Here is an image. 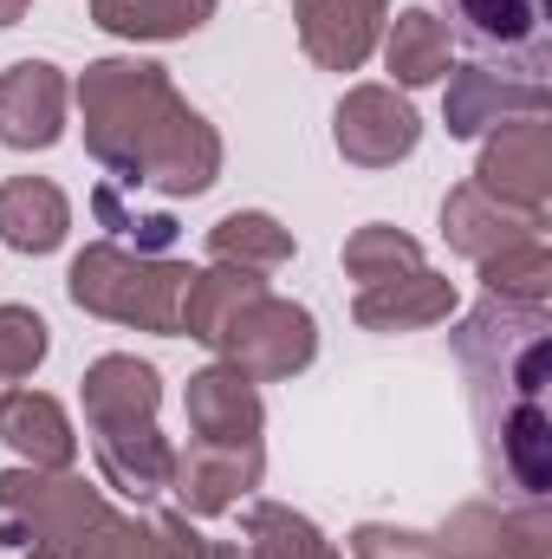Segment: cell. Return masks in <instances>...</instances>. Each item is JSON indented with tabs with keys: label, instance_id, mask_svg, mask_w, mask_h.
<instances>
[{
	"label": "cell",
	"instance_id": "1",
	"mask_svg": "<svg viewBox=\"0 0 552 559\" xmlns=\"http://www.w3.org/2000/svg\"><path fill=\"white\" fill-rule=\"evenodd\" d=\"M448 352L468 378V411L481 436V468L501 501H547L552 495V312L481 299L455 319Z\"/></svg>",
	"mask_w": 552,
	"mask_h": 559
},
{
	"label": "cell",
	"instance_id": "2",
	"mask_svg": "<svg viewBox=\"0 0 552 559\" xmlns=\"http://www.w3.org/2000/svg\"><path fill=\"white\" fill-rule=\"evenodd\" d=\"M85 150L98 156L111 189H156L169 202H195L221 176V131L176 92L156 59H92L72 85Z\"/></svg>",
	"mask_w": 552,
	"mask_h": 559
},
{
	"label": "cell",
	"instance_id": "3",
	"mask_svg": "<svg viewBox=\"0 0 552 559\" xmlns=\"http://www.w3.org/2000/svg\"><path fill=\"white\" fill-rule=\"evenodd\" d=\"M189 280H195L189 261L137 254V248H124V241H92V248L72 261L65 293H72V306L92 312V319L176 338V332H182V293H189Z\"/></svg>",
	"mask_w": 552,
	"mask_h": 559
},
{
	"label": "cell",
	"instance_id": "4",
	"mask_svg": "<svg viewBox=\"0 0 552 559\" xmlns=\"http://www.w3.org/2000/svg\"><path fill=\"white\" fill-rule=\"evenodd\" d=\"M105 488L72 468H0V547L20 559H72L105 521Z\"/></svg>",
	"mask_w": 552,
	"mask_h": 559
},
{
	"label": "cell",
	"instance_id": "5",
	"mask_svg": "<svg viewBox=\"0 0 552 559\" xmlns=\"http://www.w3.org/2000/svg\"><path fill=\"white\" fill-rule=\"evenodd\" d=\"M448 7V33L481 59L501 66L514 79L547 85L552 66V0H442Z\"/></svg>",
	"mask_w": 552,
	"mask_h": 559
},
{
	"label": "cell",
	"instance_id": "6",
	"mask_svg": "<svg viewBox=\"0 0 552 559\" xmlns=\"http://www.w3.org/2000/svg\"><path fill=\"white\" fill-rule=\"evenodd\" d=\"M215 358H221V365H235V371H241V378H254V384L299 378V371L319 358V319H312L305 306L279 299V293H254V299L228 319V332H221Z\"/></svg>",
	"mask_w": 552,
	"mask_h": 559
},
{
	"label": "cell",
	"instance_id": "7",
	"mask_svg": "<svg viewBox=\"0 0 552 559\" xmlns=\"http://www.w3.org/2000/svg\"><path fill=\"white\" fill-rule=\"evenodd\" d=\"M435 540V559H552L547 501H461Z\"/></svg>",
	"mask_w": 552,
	"mask_h": 559
},
{
	"label": "cell",
	"instance_id": "8",
	"mask_svg": "<svg viewBox=\"0 0 552 559\" xmlns=\"http://www.w3.org/2000/svg\"><path fill=\"white\" fill-rule=\"evenodd\" d=\"M332 143L358 169H391V163L416 156L422 118H416V105L397 85H351L338 98V111H332Z\"/></svg>",
	"mask_w": 552,
	"mask_h": 559
},
{
	"label": "cell",
	"instance_id": "9",
	"mask_svg": "<svg viewBox=\"0 0 552 559\" xmlns=\"http://www.w3.org/2000/svg\"><path fill=\"white\" fill-rule=\"evenodd\" d=\"M267 475V449L261 442H202L189 436V449H176L169 462V495L182 501L189 521H208V514H228L241 508Z\"/></svg>",
	"mask_w": 552,
	"mask_h": 559
},
{
	"label": "cell",
	"instance_id": "10",
	"mask_svg": "<svg viewBox=\"0 0 552 559\" xmlns=\"http://www.w3.org/2000/svg\"><path fill=\"white\" fill-rule=\"evenodd\" d=\"M475 189L507 202V209L547 215V195H552V124L547 118H514V124L488 131L481 163H475Z\"/></svg>",
	"mask_w": 552,
	"mask_h": 559
},
{
	"label": "cell",
	"instance_id": "11",
	"mask_svg": "<svg viewBox=\"0 0 552 559\" xmlns=\"http://www.w3.org/2000/svg\"><path fill=\"white\" fill-rule=\"evenodd\" d=\"M85 436H92V455H98V481L118 488L124 501L143 508V501H156V495L169 488L176 449H169V436L156 429V417H92Z\"/></svg>",
	"mask_w": 552,
	"mask_h": 559
},
{
	"label": "cell",
	"instance_id": "12",
	"mask_svg": "<svg viewBox=\"0 0 552 559\" xmlns=\"http://www.w3.org/2000/svg\"><path fill=\"white\" fill-rule=\"evenodd\" d=\"M514 118H547V85L494 72V66H455L442 92V124L448 138H488Z\"/></svg>",
	"mask_w": 552,
	"mask_h": 559
},
{
	"label": "cell",
	"instance_id": "13",
	"mask_svg": "<svg viewBox=\"0 0 552 559\" xmlns=\"http://www.w3.org/2000/svg\"><path fill=\"white\" fill-rule=\"evenodd\" d=\"M391 0H292L299 46L319 72H358L384 39Z\"/></svg>",
	"mask_w": 552,
	"mask_h": 559
},
{
	"label": "cell",
	"instance_id": "14",
	"mask_svg": "<svg viewBox=\"0 0 552 559\" xmlns=\"http://www.w3.org/2000/svg\"><path fill=\"white\" fill-rule=\"evenodd\" d=\"M72 85L52 59H13L0 72V143L7 150H52L65 138Z\"/></svg>",
	"mask_w": 552,
	"mask_h": 559
},
{
	"label": "cell",
	"instance_id": "15",
	"mask_svg": "<svg viewBox=\"0 0 552 559\" xmlns=\"http://www.w3.org/2000/svg\"><path fill=\"white\" fill-rule=\"evenodd\" d=\"M547 235V215H527V209H507V202H494V195H481L475 182H455L448 195H442V241L461 254V261H488V254H501V248H514V241H540Z\"/></svg>",
	"mask_w": 552,
	"mask_h": 559
},
{
	"label": "cell",
	"instance_id": "16",
	"mask_svg": "<svg viewBox=\"0 0 552 559\" xmlns=\"http://www.w3.org/2000/svg\"><path fill=\"white\" fill-rule=\"evenodd\" d=\"M182 417H189V436L202 442H261V423H267V404L254 391V378H241L235 365H202L182 391Z\"/></svg>",
	"mask_w": 552,
	"mask_h": 559
},
{
	"label": "cell",
	"instance_id": "17",
	"mask_svg": "<svg viewBox=\"0 0 552 559\" xmlns=\"http://www.w3.org/2000/svg\"><path fill=\"white\" fill-rule=\"evenodd\" d=\"M448 312H455V280L429 274V267L358 286V299H351V319L364 332H422V325H442Z\"/></svg>",
	"mask_w": 552,
	"mask_h": 559
},
{
	"label": "cell",
	"instance_id": "18",
	"mask_svg": "<svg viewBox=\"0 0 552 559\" xmlns=\"http://www.w3.org/2000/svg\"><path fill=\"white\" fill-rule=\"evenodd\" d=\"M72 235V202L46 176H7L0 182V241L13 254H59Z\"/></svg>",
	"mask_w": 552,
	"mask_h": 559
},
{
	"label": "cell",
	"instance_id": "19",
	"mask_svg": "<svg viewBox=\"0 0 552 559\" xmlns=\"http://www.w3.org/2000/svg\"><path fill=\"white\" fill-rule=\"evenodd\" d=\"M0 442L26 468H72L79 462V429L65 417V404L46 391H26V384L0 404Z\"/></svg>",
	"mask_w": 552,
	"mask_h": 559
},
{
	"label": "cell",
	"instance_id": "20",
	"mask_svg": "<svg viewBox=\"0 0 552 559\" xmlns=\"http://www.w3.org/2000/svg\"><path fill=\"white\" fill-rule=\"evenodd\" d=\"M299 254V241H292V228L274 222L267 209H235V215H221L215 228H208V261L215 267H241V274H279L286 261Z\"/></svg>",
	"mask_w": 552,
	"mask_h": 559
},
{
	"label": "cell",
	"instance_id": "21",
	"mask_svg": "<svg viewBox=\"0 0 552 559\" xmlns=\"http://www.w3.org/2000/svg\"><path fill=\"white\" fill-rule=\"evenodd\" d=\"M384 66L397 79V92H422L448 79V26L429 7H404L397 20H384Z\"/></svg>",
	"mask_w": 552,
	"mask_h": 559
},
{
	"label": "cell",
	"instance_id": "22",
	"mask_svg": "<svg viewBox=\"0 0 552 559\" xmlns=\"http://www.w3.org/2000/svg\"><path fill=\"white\" fill-rule=\"evenodd\" d=\"M254 293H267L261 274H241V267H215V261H208L202 274L189 280V293H182V332L215 352L221 332H228V319H235Z\"/></svg>",
	"mask_w": 552,
	"mask_h": 559
},
{
	"label": "cell",
	"instance_id": "23",
	"mask_svg": "<svg viewBox=\"0 0 552 559\" xmlns=\"http://www.w3.org/2000/svg\"><path fill=\"white\" fill-rule=\"evenodd\" d=\"M215 20V0H92V26L118 39H189Z\"/></svg>",
	"mask_w": 552,
	"mask_h": 559
},
{
	"label": "cell",
	"instance_id": "24",
	"mask_svg": "<svg viewBox=\"0 0 552 559\" xmlns=\"http://www.w3.org/2000/svg\"><path fill=\"white\" fill-rule=\"evenodd\" d=\"M241 547H248V559H338V547L319 534V521H305L299 508H279V501H254L241 514Z\"/></svg>",
	"mask_w": 552,
	"mask_h": 559
},
{
	"label": "cell",
	"instance_id": "25",
	"mask_svg": "<svg viewBox=\"0 0 552 559\" xmlns=\"http://www.w3.org/2000/svg\"><path fill=\"white\" fill-rule=\"evenodd\" d=\"M481 286H488V299H507V306H552V248H547V235L488 254V261H481Z\"/></svg>",
	"mask_w": 552,
	"mask_h": 559
},
{
	"label": "cell",
	"instance_id": "26",
	"mask_svg": "<svg viewBox=\"0 0 552 559\" xmlns=\"http://www.w3.org/2000/svg\"><path fill=\"white\" fill-rule=\"evenodd\" d=\"M416 267H422V241L404 235V228H391V222H364V228H351V241H345V274L358 280V286L416 274Z\"/></svg>",
	"mask_w": 552,
	"mask_h": 559
},
{
	"label": "cell",
	"instance_id": "27",
	"mask_svg": "<svg viewBox=\"0 0 552 559\" xmlns=\"http://www.w3.org/2000/svg\"><path fill=\"white\" fill-rule=\"evenodd\" d=\"M52 352V325L33 306H0V404L46 365Z\"/></svg>",
	"mask_w": 552,
	"mask_h": 559
},
{
	"label": "cell",
	"instance_id": "28",
	"mask_svg": "<svg viewBox=\"0 0 552 559\" xmlns=\"http://www.w3.org/2000/svg\"><path fill=\"white\" fill-rule=\"evenodd\" d=\"M72 559H156V540H149V521H124V514H105L85 547Z\"/></svg>",
	"mask_w": 552,
	"mask_h": 559
},
{
	"label": "cell",
	"instance_id": "29",
	"mask_svg": "<svg viewBox=\"0 0 552 559\" xmlns=\"http://www.w3.org/2000/svg\"><path fill=\"white\" fill-rule=\"evenodd\" d=\"M351 559H435V540L416 534V527L364 521V527H351Z\"/></svg>",
	"mask_w": 552,
	"mask_h": 559
},
{
	"label": "cell",
	"instance_id": "30",
	"mask_svg": "<svg viewBox=\"0 0 552 559\" xmlns=\"http://www.w3.org/2000/svg\"><path fill=\"white\" fill-rule=\"evenodd\" d=\"M149 540H156V559H202V547H208L182 508H163V514H149Z\"/></svg>",
	"mask_w": 552,
	"mask_h": 559
},
{
	"label": "cell",
	"instance_id": "31",
	"mask_svg": "<svg viewBox=\"0 0 552 559\" xmlns=\"http://www.w3.org/2000/svg\"><path fill=\"white\" fill-rule=\"evenodd\" d=\"M26 13H33V0H0V33H7V26H20Z\"/></svg>",
	"mask_w": 552,
	"mask_h": 559
},
{
	"label": "cell",
	"instance_id": "32",
	"mask_svg": "<svg viewBox=\"0 0 552 559\" xmlns=\"http://www.w3.org/2000/svg\"><path fill=\"white\" fill-rule=\"evenodd\" d=\"M202 559H248V547H241V540H208Z\"/></svg>",
	"mask_w": 552,
	"mask_h": 559
},
{
	"label": "cell",
	"instance_id": "33",
	"mask_svg": "<svg viewBox=\"0 0 552 559\" xmlns=\"http://www.w3.org/2000/svg\"><path fill=\"white\" fill-rule=\"evenodd\" d=\"M338 559H345V554H338Z\"/></svg>",
	"mask_w": 552,
	"mask_h": 559
}]
</instances>
